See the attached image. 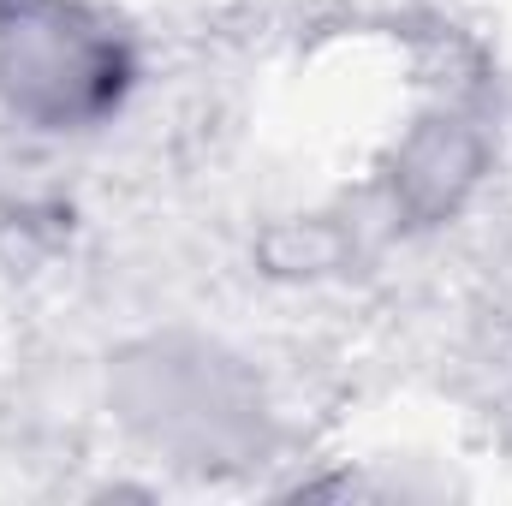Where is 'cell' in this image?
<instances>
[{"instance_id": "cell-1", "label": "cell", "mask_w": 512, "mask_h": 506, "mask_svg": "<svg viewBox=\"0 0 512 506\" xmlns=\"http://www.w3.org/2000/svg\"><path fill=\"white\" fill-rule=\"evenodd\" d=\"M6 42H12L6 60L12 96L42 120L102 114L126 90V54L108 36L72 24L66 12H18L6 24Z\"/></svg>"}]
</instances>
